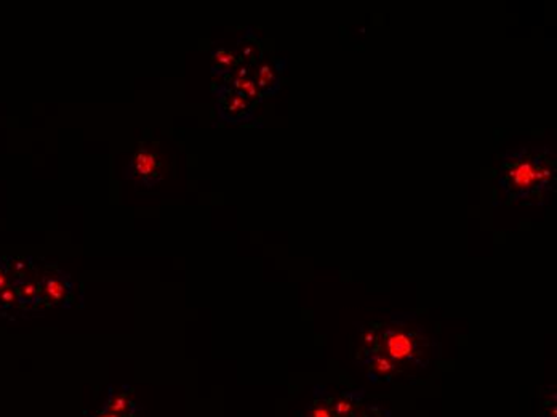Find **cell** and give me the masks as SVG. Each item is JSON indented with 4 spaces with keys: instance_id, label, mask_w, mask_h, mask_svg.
<instances>
[{
    "instance_id": "1",
    "label": "cell",
    "mask_w": 557,
    "mask_h": 417,
    "mask_svg": "<svg viewBox=\"0 0 557 417\" xmlns=\"http://www.w3.org/2000/svg\"><path fill=\"white\" fill-rule=\"evenodd\" d=\"M122 177L143 188H154L162 180V158L157 143L143 141L122 170Z\"/></svg>"
},
{
    "instance_id": "2",
    "label": "cell",
    "mask_w": 557,
    "mask_h": 417,
    "mask_svg": "<svg viewBox=\"0 0 557 417\" xmlns=\"http://www.w3.org/2000/svg\"><path fill=\"white\" fill-rule=\"evenodd\" d=\"M215 92L218 95L216 111L223 121L233 124H242V122L245 124L251 117L253 104L242 97V95H239L233 87H229L227 83L215 89Z\"/></svg>"
},
{
    "instance_id": "3",
    "label": "cell",
    "mask_w": 557,
    "mask_h": 417,
    "mask_svg": "<svg viewBox=\"0 0 557 417\" xmlns=\"http://www.w3.org/2000/svg\"><path fill=\"white\" fill-rule=\"evenodd\" d=\"M551 175V170L533 164L531 161L514 162L504 173V185L513 191H528L537 183H543Z\"/></svg>"
},
{
    "instance_id": "4",
    "label": "cell",
    "mask_w": 557,
    "mask_h": 417,
    "mask_svg": "<svg viewBox=\"0 0 557 417\" xmlns=\"http://www.w3.org/2000/svg\"><path fill=\"white\" fill-rule=\"evenodd\" d=\"M72 289H74V284H72L67 273L55 268L53 271H48L43 275L40 282V297L43 302L52 305L67 306Z\"/></svg>"
},
{
    "instance_id": "5",
    "label": "cell",
    "mask_w": 557,
    "mask_h": 417,
    "mask_svg": "<svg viewBox=\"0 0 557 417\" xmlns=\"http://www.w3.org/2000/svg\"><path fill=\"white\" fill-rule=\"evenodd\" d=\"M384 340H386V350L389 353V358L394 361H401L404 358L413 361V342L411 337L405 332H396V331H386L384 332Z\"/></svg>"
},
{
    "instance_id": "6",
    "label": "cell",
    "mask_w": 557,
    "mask_h": 417,
    "mask_svg": "<svg viewBox=\"0 0 557 417\" xmlns=\"http://www.w3.org/2000/svg\"><path fill=\"white\" fill-rule=\"evenodd\" d=\"M284 68V61H274V63H261L257 69L253 80H255L260 93L263 95H271L278 89V74Z\"/></svg>"
},
{
    "instance_id": "7",
    "label": "cell",
    "mask_w": 557,
    "mask_h": 417,
    "mask_svg": "<svg viewBox=\"0 0 557 417\" xmlns=\"http://www.w3.org/2000/svg\"><path fill=\"white\" fill-rule=\"evenodd\" d=\"M212 59H213V73L215 74H223L227 76L231 74V71L239 68V58L231 50L224 49V47H218V49L212 50Z\"/></svg>"
},
{
    "instance_id": "8",
    "label": "cell",
    "mask_w": 557,
    "mask_h": 417,
    "mask_svg": "<svg viewBox=\"0 0 557 417\" xmlns=\"http://www.w3.org/2000/svg\"><path fill=\"white\" fill-rule=\"evenodd\" d=\"M237 58H239V63L242 61L248 68L251 64H255L261 58V47H260L258 39L253 35V32L248 31L244 37L240 39V55Z\"/></svg>"
},
{
    "instance_id": "9",
    "label": "cell",
    "mask_w": 557,
    "mask_h": 417,
    "mask_svg": "<svg viewBox=\"0 0 557 417\" xmlns=\"http://www.w3.org/2000/svg\"><path fill=\"white\" fill-rule=\"evenodd\" d=\"M15 292L18 295V300L22 303H39L42 300L40 284L31 279H18L15 284Z\"/></svg>"
},
{
    "instance_id": "10",
    "label": "cell",
    "mask_w": 557,
    "mask_h": 417,
    "mask_svg": "<svg viewBox=\"0 0 557 417\" xmlns=\"http://www.w3.org/2000/svg\"><path fill=\"white\" fill-rule=\"evenodd\" d=\"M133 408V403L125 397V395H119V397H112L107 401V404L104 406V412H114L119 415H128L130 409Z\"/></svg>"
},
{
    "instance_id": "11",
    "label": "cell",
    "mask_w": 557,
    "mask_h": 417,
    "mask_svg": "<svg viewBox=\"0 0 557 417\" xmlns=\"http://www.w3.org/2000/svg\"><path fill=\"white\" fill-rule=\"evenodd\" d=\"M373 367H375V371L380 372V374H389V372L392 371V369H394L392 363H391L389 360H387V358H384V356H381V355L375 356V360H373Z\"/></svg>"
},
{
    "instance_id": "12",
    "label": "cell",
    "mask_w": 557,
    "mask_h": 417,
    "mask_svg": "<svg viewBox=\"0 0 557 417\" xmlns=\"http://www.w3.org/2000/svg\"><path fill=\"white\" fill-rule=\"evenodd\" d=\"M16 300H18V295H16L15 289L10 288V286H8L7 289H4L2 292H0V305L10 306V305L16 303Z\"/></svg>"
},
{
    "instance_id": "13",
    "label": "cell",
    "mask_w": 557,
    "mask_h": 417,
    "mask_svg": "<svg viewBox=\"0 0 557 417\" xmlns=\"http://www.w3.org/2000/svg\"><path fill=\"white\" fill-rule=\"evenodd\" d=\"M10 279H8V267L5 264H2L0 260V292L8 288Z\"/></svg>"
},
{
    "instance_id": "14",
    "label": "cell",
    "mask_w": 557,
    "mask_h": 417,
    "mask_svg": "<svg viewBox=\"0 0 557 417\" xmlns=\"http://www.w3.org/2000/svg\"><path fill=\"white\" fill-rule=\"evenodd\" d=\"M312 417H330V411L327 408H316L312 411Z\"/></svg>"
},
{
    "instance_id": "15",
    "label": "cell",
    "mask_w": 557,
    "mask_h": 417,
    "mask_svg": "<svg viewBox=\"0 0 557 417\" xmlns=\"http://www.w3.org/2000/svg\"><path fill=\"white\" fill-rule=\"evenodd\" d=\"M368 412H372L375 417H383V414H384L383 408H380V406H373V404H370V406H368Z\"/></svg>"
},
{
    "instance_id": "16",
    "label": "cell",
    "mask_w": 557,
    "mask_h": 417,
    "mask_svg": "<svg viewBox=\"0 0 557 417\" xmlns=\"http://www.w3.org/2000/svg\"><path fill=\"white\" fill-rule=\"evenodd\" d=\"M344 401H338V403H335V412H336V415H343L344 414Z\"/></svg>"
},
{
    "instance_id": "17",
    "label": "cell",
    "mask_w": 557,
    "mask_h": 417,
    "mask_svg": "<svg viewBox=\"0 0 557 417\" xmlns=\"http://www.w3.org/2000/svg\"><path fill=\"white\" fill-rule=\"evenodd\" d=\"M364 342L367 345H373L375 342H377V337H375L372 332H368V334H365V336H364Z\"/></svg>"
},
{
    "instance_id": "18",
    "label": "cell",
    "mask_w": 557,
    "mask_h": 417,
    "mask_svg": "<svg viewBox=\"0 0 557 417\" xmlns=\"http://www.w3.org/2000/svg\"><path fill=\"white\" fill-rule=\"evenodd\" d=\"M323 403H325L329 408H333V404H335V398H333V397H329V398H325V400H323Z\"/></svg>"
},
{
    "instance_id": "19",
    "label": "cell",
    "mask_w": 557,
    "mask_h": 417,
    "mask_svg": "<svg viewBox=\"0 0 557 417\" xmlns=\"http://www.w3.org/2000/svg\"><path fill=\"white\" fill-rule=\"evenodd\" d=\"M368 379L372 380L373 384H380V379H378V376H377V374H372V372H368Z\"/></svg>"
},
{
    "instance_id": "20",
    "label": "cell",
    "mask_w": 557,
    "mask_h": 417,
    "mask_svg": "<svg viewBox=\"0 0 557 417\" xmlns=\"http://www.w3.org/2000/svg\"><path fill=\"white\" fill-rule=\"evenodd\" d=\"M98 417H122V415L114 414V412H103V414H100Z\"/></svg>"
},
{
    "instance_id": "21",
    "label": "cell",
    "mask_w": 557,
    "mask_h": 417,
    "mask_svg": "<svg viewBox=\"0 0 557 417\" xmlns=\"http://www.w3.org/2000/svg\"><path fill=\"white\" fill-rule=\"evenodd\" d=\"M346 417H359V415H357V412H356V411H353V409H351V411H349V412L346 414Z\"/></svg>"
},
{
    "instance_id": "22",
    "label": "cell",
    "mask_w": 557,
    "mask_h": 417,
    "mask_svg": "<svg viewBox=\"0 0 557 417\" xmlns=\"http://www.w3.org/2000/svg\"><path fill=\"white\" fill-rule=\"evenodd\" d=\"M543 404H544V406H546V408H549V406H552V404H554V403H552V401H551V400H546V401H544V403H543Z\"/></svg>"
},
{
    "instance_id": "23",
    "label": "cell",
    "mask_w": 557,
    "mask_h": 417,
    "mask_svg": "<svg viewBox=\"0 0 557 417\" xmlns=\"http://www.w3.org/2000/svg\"><path fill=\"white\" fill-rule=\"evenodd\" d=\"M384 379H386V382H391V380H392V377H391L389 374H386V377H384Z\"/></svg>"
},
{
    "instance_id": "24",
    "label": "cell",
    "mask_w": 557,
    "mask_h": 417,
    "mask_svg": "<svg viewBox=\"0 0 557 417\" xmlns=\"http://www.w3.org/2000/svg\"><path fill=\"white\" fill-rule=\"evenodd\" d=\"M306 417H312V414H308V415H306Z\"/></svg>"
}]
</instances>
